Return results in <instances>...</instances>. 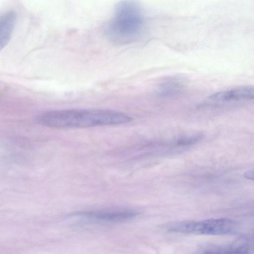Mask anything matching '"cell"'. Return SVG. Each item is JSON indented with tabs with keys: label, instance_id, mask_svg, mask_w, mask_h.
<instances>
[{
	"label": "cell",
	"instance_id": "52a82bcc",
	"mask_svg": "<svg viewBox=\"0 0 254 254\" xmlns=\"http://www.w3.org/2000/svg\"><path fill=\"white\" fill-rule=\"evenodd\" d=\"M16 22L14 11H7L0 17V51L8 43Z\"/></svg>",
	"mask_w": 254,
	"mask_h": 254
},
{
	"label": "cell",
	"instance_id": "3957f363",
	"mask_svg": "<svg viewBox=\"0 0 254 254\" xmlns=\"http://www.w3.org/2000/svg\"><path fill=\"white\" fill-rule=\"evenodd\" d=\"M167 229L172 232L185 234L224 235L236 233L237 224L228 218H211L175 222L169 225Z\"/></svg>",
	"mask_w": 254,
	"mask_h": 254
},
{
	"label": "cell",
	"instance_id": "7a4b0ae2",
	"mask_svg": "<svg viewBox=\"0 0 254 254\" xmlns=\"http://www.w3.org/2000/svg\"><path fill=\"white\" fill-rule=\"evenodd\" d=\"M143 25V15L139 5L133 1H122L117 4L106 32L113 41L126 43L133 41L139 35Z\"/></svg>",
	"mask_w": 254,
	"mask_h": 254
},
{
	"label": "cell",
	"instance_id": "ba28073f",
	"mask_svg": "<svg viewBox=\"0 0 254 254\" xmlns=\"http://www.w3.org/2000/svg\"><path fill=\"white\" fill-rule=\"evenodd\" d=\"M164 83V86L161 87V92L164 93H170V92H174V90L176 91L180 87V85L178 84L179 82H177L173 79L166 81Z\"/></svg>",
	"mask_w": 254,
	"mask_h": 254
},
{
	"label": "cell",
	"instance_id": "6da1fadb",
	"mask_svg": "<svg viewBox=\"0 0 254 254\" xmlns=\"http://www.w3.org/2000/svg\"><path fill=\"white\" fill-rule=\"evenodd\" d=\"M35 121L50 128H84L125 124L131 122L132 118L110 110L68 109L44 112Z\"/></svg>",
	"mask_w": 254,
	"mask_h": 254
},
{
	"label": "cell",
	"instance_id": "277c9868",
	"mask_svg": "<svg viewBox=\"0 0 254 254\" xmlns=\"http://www.w3.org/2000/svg\"><path fill=\"white\" fill-rule=\"evenodd\" d=\"M254 88L242 86L214 93L208 96L201 106H216L226 103L253 100Z\"/></svg>",
	"mask_w": 254,
	"mask_h": 254
},
{
	"label": "cell",
	"instance_id": "8992f818",
	"mask_svg": "<svg viewBox=\"0 0 254 254\" xmlns=\"http://www.w3.org/2000/svg\"><path fill=\"white\" fill-rule=\"evenodd\" d=\"M138 214L133 210L89 211L78 212L74 215L92 220L106 222H120L132 219Z\"/></svg>",
	"mask_w": 254,
	"mask_h": 254
},
{
	"label": "cell",
	"instance_id": "5b68a950",
	"mask_svg": "<svg viewBox=\"0 0 254 254\" xmlns=\"http://www.w3.org/2000/svg\"><path fill=\"white\" fill-rule=\"evenodd\" d=\"M252 247L248 238L242 237L226 245L209 244L202 246L195 254H251Z\"/></svg>",
	"mask_w": 254,
	"mask_h": 254
}]
</instances>
